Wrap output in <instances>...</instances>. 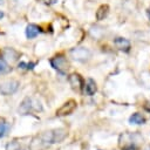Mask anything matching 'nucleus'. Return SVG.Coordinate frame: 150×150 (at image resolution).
<instances>
[{"instance_id":"nucleus-13","label":"nucleus","mask_w":150,"mask_h":150,"mask_svg":"<svg viewBox=\"0 0 150 150\" xmlns=\"http://www.w3.org/2000/svg\"><path fill=\"white\" fill-rule=\"evenodd\" d=\"M108 11H109V7H108L107 5H102V6L97 9V12H96V18H97V20L104 19V18L107 16V14H108Z\"/></svg>"},{"instance_id":"nucleus-2","label":"nucleus","mask_w":150,"mask_h":150,"mask_svg":"<svg viewBox=\"0 0 150 150\" xmlns=\"http://www.w3.org/2000/svg\"><path fill=\"white\" fill-rule=\"evenodd\" d=\"M19 88V82L16 80H5L0 82V93L4 95H11Z\"/></svg>"},{"instance_id":"nucleus-6","label":"nucleus","mask_w":150,"mask_h":150,"mask_svg":"<svg viewBox=\"0 0 150 150\" xmlns=\"http://www.w3.org/2000/svg\"><path fill=\"white\" fill-rule=\"evenodd\" d=\"M114 45L116 46L117 49L123 50V52H128L130 49V42L124 38H116L114 40Z\"/></svg>"},{"instance_id":"nucleus-9","label":"nucleus","mask_w":150,"mask_h":150,"mask_svg":"<svg viewBox=\"0 0 150 150\" xmlns=\"http://www.w3.org/2000/svg\"><path fill=\"white\" fill-rule=\"evenodd\" d=\"M33 108V104H32V100L30 98H25L22 102H21V104H20V107H19V112L21 114V115H26V114H28L29 112V110Z\"/></svg>"},{"instance_id":"nucleus-8","label":"nucleus","mask_w":150,"mask_h":150,"mask_svg":"<svg viewBox=\"0 0 150 150\" xmlns=\"http://www.w3.org/2000/svg\"><path fill=\"white\" fill-rule=\"evenodd\" d=\"M2 56H4V60H7V61H11V62H14L19 59V54L16 50H14L13 48H6L4 49L2 52Z\"/></svg>"},{"instance_id":"nucleus-10","label":"nucleus","mask_w":150,"mask_h":150,"mask_svg":"<svg viewBox=\"0 0 150 150\" xmlns=\"http://www.w3.org/2000/svg\"><path fill=\"white\" fill-rule=\"evenodd\" d=\"M39 33H41V29H40V27L36 26V25L30 23V25H28L27 28H26V36H27L28 39H33V38H35Z\"/></svg>"},{"instance_id":"nucleus-19","label":"nucleus","mask_w":150,"mask_h":150,"mask_svg":"<svg viewBox=\"0 0 150 150\" xmlns=\"http://www.w3.org/2000/svg\"><path fill=\"white\" fill-rule=\"evenodd\" d=\"M2 18H4V13H2V12H1V11H0V20H1V19H2Z\"/></svg>"},{"instance_id":"nucleus-15","label":"nucleus","mask_w":150,"mask_h":150,"mask_svg":"<svg viewBox=\"0 0 150 150\" xmlns=\"http://www.w3.org/2000/svg\"><path fill=\"white\" fill-rule=\"evenodd\" d=\"M7 130H8V125L5 124V123H0V137L5 136V134L7 132Z\"/></svg>"},{"instance_id":"nucleus-17","label":"nucleus","mask_w":150,"mask_h":150,"mask_svg":"<svg viewBox=\"0 0 150 150\" xmlns=\"http://www.w3.org/2000/svg\"><path fill=\"white\" fill-rule=\"evenodd\" d=\"M124 150H136V148H135V146H132V145H130V146L124 148Z\"/></svg>"},{"instance_id":"nucleus-21","label":"nucleus","mask_w":150,"mask_h":150,"mask_svg":"<svg viewBox=\"0 0 150 150\" xmlns=\"http://www.w3.org/2000/svg\"><path fill=\"white\" fill-rule=\"evenodd\" d=\"M148 14H149V16H150V8L148 9Z\"/></svg>"},{"instance_id":"nucleus-5","label":"nucleus","mask_w":150,"mask_h":150,"mask_svg":"<svg viewBox=\"0 0 150 150\" xmlns=\"http://www.w3.org/2000/svg\"><path fill=\"white\" fill-rule=\"evenodd\" d=\"M76 108V102L74 100H69L66 103H63L57 110H56V115L59 116H64V115H69L71 114Z\"/></svg>"},{"instance_id":"nucleus-1","label":"nucleus","mask_w":150,"mask_h":150,"mask_svg":"<svg viewBox=\"0 0 150 150\" xmlns=\"http://www.w3.org/2000/svg\"><path fill=\"white\" fill-rule=\"evenodd\" d=\"M67 135V131L64 129H55L50 131H46L40 136V138L46 143H57L61 142Z\"/></svg>"},{"instance_id":"nucleus-14","label":"nucleus","mask_w":150,"mask_h":150,"mask_svg":"<svg viewBox=\"0 0 150 150\" xmlns=\"http://www.w3.org/2000/svg\"><path fill=\"white\" fill-rule=\"evenodd\" d=\"M9 71H11V67L7 64V62H6L2 57H0V75L7 74V73H9Z\"/></svg>"},{"instance_id":"nucleus-11","label":"nucleus","mask_w":150,"mask_h":150,"mask_svg":"<svg viewBox=\"0 0 150 150\" xmlns=\"http://www.w3.org/2000/svg\"><path fill=\"white\" fill-rule=\"evenodd\" d=\"M96 90H97V87H96L95 81L89 79L87 81V83H86V93H87V95H94L96 93Z\"/></svg>"},{"instance_id":"nucleus-4","label":"nucleus","mask_w":150,"mask_h":150,"mask_svg":"<svg viewBox=\"0 0 150 150\" xmlns=\"http://www.w3.org/2000/svg\"><path fill=\"white\" fill-rule=\"evenodd\" d=\"M70 55L74 60H77V61H86L90 57V52L87 49V48H83V47H79V48H74L71 52H70Z\"/></svg>"},{"instance_id":"nucleus-7","label":"nucleus","mask_w":150,"mask_h":150,"mask_svg":"<svg viewBox=\"0 0 150 150\" xmlns=\"http://www.w3.org/2000/svg\"><path fill=\"white\" fill-rule=\"evenodd\" d=\"M68 81H69L70 86H71L74 89L81 90V88H82V79H81V76H80L79 74H75V73H74V74L69 75Z\"/></svg>"},{"instance_id":"nucleus-12","label":"nucleus","mask_w":150,"mask_h":150,"mask_svg":"<svg viewBox=\"0 0 150 150\" xmlns=\"http://www.w3.org/2000/svg\"><path fill=\"white\" fill-rule=\"evenodd\" d=\"M129 122H130V123H134V124H143V123L145 122V118H144L141 114L135 112V114H132V115L130 116Z\"/></svg>"},{"instance_id":"nucleus-22","label":"nucleus","mask_w":150,"mask_h":150,"mask_svg":"<svg viewBox=\"0 0 150 150\" xmlns=\"http://www.w3.org/2000/svg\"><path fill=\"white\" fill-rule=\"evenodd\" d=\"M2 2H4V0H0V5H1V4H2Z\"/></svg>"},{"instance_id":"nucleus-16","label":"nucleus","mask_w":150,"mask_h":150,"mask_svg":"<svg viewBox=\"0 0 150 150\" xmlns=\"http://www.w3.org/2000/svg\"><path fill=\"white\" fill-rule=\"evenodd\" d=\"M33 66H34V63H29V64L23 63V62H20V63H19V68H26V69H30V68H33Z\"/></svg>"},{"instance_id":"nucleus-20","label":"nucleus","mask_w":150,"mask_h":150,"mask_svg":"<svg viewBox=\"0 0 150 150\" xmlns=\"http://www.w3.org/2000/svg\"><path fill=\"white\" fill-rule=\"evenodd\" d=\"M144 150H150V145H148V146H146V148H145Z\"/></svg>"},{"instance_id":"nucleus-3","label":"nucleus","mask_w":150,"mask_h":150,"mask_svg":"<svg viewBox=\"0 0 150 150\" xmlns=\"http://www.w3.org/2000/svg\"><path fill=\"white\" fill-rule=\"evenodd\" d=\"M50 64H52V67H53L54 69H56L57 71H60V73H62V74L66 73V71L68 70V68H69L68 61H67L66 57L62 56V55L54 56V57L50 60Z\"/></svg>"},{"instance_id":"nucleus-18","label":"nucleus","mask_w":150,"mask_h":150,"mask_svg":"<svg viewBox=\"0 0 150 150\" xmlns=\"http://www.w3.org/2000/svg\"><path fill=\"white\" fill-rule=\"evenodd\" d=\"M55 1H56V0H45L46 4H54Z\"/></svg>"}]
</instances>
